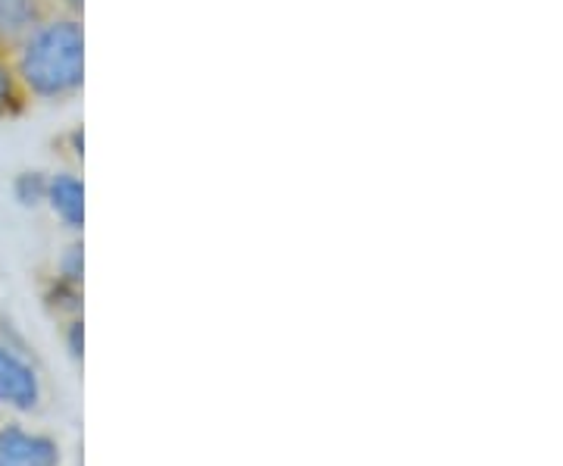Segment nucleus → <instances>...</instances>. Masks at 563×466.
<instances>
[{
	"mask_svg": "<svg viewBox=\"0 0 563 466\" xmlns=\"http://www.w3.org/2000/svg\"><path fill=\"white\" fill-rule=\"evenodd\" d=\"M13 66L32 103H69L85 88L81 16L54 10L13 54Z\"/></svg>",
	"mask_w": 563,
	"mask_h": 466,
	"instance_id": "1",
	"label": "nucleus"
},
{
	"mask_svg": "<svg viewBox=\"0 0 563 466\" xmlns=\"http://www.w3.org/2000/svg\"><path fill=\"white\" fill-rule=\"evenodd\" d=\"M44 401V382L29 347L10 323H0V407L35 413Z\"/></svg>",
	"mask_w": 563,
	"mask_h": 466,
	"instance_id": "2",
	"label": "nucleus"
},
{
	"mask_svg": "<svg viewBox=\"0 0 563 466\" xmlns=\"http://www.w3.org/2000/svg\"><path fill=\"white\" fill-rule=\"evenodd\" d=\"M0 466H60V445L20 423L0 426Z\"/></svg>",
	"mask_w": 563,
	"mask_h": 466,
	"instance_id": "3",
	"label": "nucleus"
},
{
	"mask_svg": "<svg viewBox=\"0 0 563 466\" xmlns=\"http://www.w3.org/2000/svg\"><path fill=\"white\" fill-rule=\"evenodd\" d=\"M51 13L54 0H0V54L13 57Z\"/></svg>",
	"mask_w": 563,
	"mask_h": 466,
	"instance_id": "4",
	"label": "nucleus"
},
{
	"mask_svg": "<svg viewBox=\"0 0 563 466\" xmlns=\"http://www.w3.org/2000/svg\"><path fill=\"white\" fill-rule=\"evenodd\" d=\"M44 207L69 232H81L85 229V185H81V176L76 169H57V173H51Z\"/></svg>",
	"mask_w": 563,
	"mask_h": 466,
	"instance_id": "5",
	"label": "nucleus"
},
{
	"mask_svg": "<svg viewBox=\"0 0 563 466\" xmlns=\"http://www.w3.org/2000/svg\"><path fill=\"white\" fill-rule=\"evenodd\" d=\"M29 107H32V101L22 88L20 76H16L13 57L0 54V122L20 120Z\"/></svg>",
	"mask_w": 563,
	"mask_h": 466,
	"instance_id": "6",
	"label": "nucleus"
},
{
	"mask_svg": "<svg viewBox=\"0 0 563 466\" xmlns=\"http://www.w3.org/2000/svg\"><path fill=\"white\" fill-rule=\"evenodd\" d=\"M44 307L54 313V317H63V320H73V317H81V285L63 282V279H51L47 288H44Z\"/></svg>",
	"mask_w": 563,
	"mask_h": 466,
	"instance_id": "7",
	"label": "nucleus"
},
{
	"mask_svg": "<svg viewBox=\"0 0 563 466\" xmlns=\"http://www.w3.org/2000/svg\"><path fill=\"white\" fill-rule=\"evenodd\" d=\"M47 179H51V173H44V169H22L20 176L13 179V198L25 210H38V207H44V198H47Z\"/></svg>",
	"mask_w": 563,
	"mask_h": 466,
	"instance_id": "8",
	"label": "nucleus"
},
{
	"mask_svg": "<svg viewBox=\"0 0 563 466\" xmlns=\"http://www.w3.org/2000/svg\"><path fill=\"white\" fill-rule=\"evenodd\" d=\"M54 276L63 279V282L81 285V279H85V247H81L79 238L63 247V254L57 257V269H54Z\"/></svg>",
	"mask_w": 563,
	"mask_h": 466,
	"instance_id": "9",
	"label": "nucleus"
},
{
	"mask_svg": "<svg viewBox=\"0 0 563 466\" xmlns=\"http://www.w3.org/2000/svg\"><path fill=\"white\" fill-rule=\"evenodd\" d=\"M57 147L63 151V157L73 163V166H79L85 160V129L81 125H73L69 132H63L60 138H57Z\"/></svg>",
	"mask_w": 563,
	"mask_h": 466,
	"instance_id": "10",
	"label": "nucleus"
},
{
	"mask_svg": "<svg viewBox=\"0 0 563 466\" xmlns=\"http://www.w3.org/2000/svg\"><path fill=\"white\" fill-rule=\"evenodd\" d=\"M63 342H66L69 357H73L76 364H81V347H85V329H81V317L66 320V325H63Z\"/></svg>",
	"mask_w": 563,
	"mask_h": 466,
	"instance_id": "11",
	"label": "nucleus"
},
{
	"mask_svg": "<svg viewBox=\"0 0 563 466\" xmlns=\"http://www.w3.org/2000/svg\"><path fill=\"white\" fill-rule=\"evenodd\" d=\"M54 10L69 13V16H81V10H85V0H54Z\"/></svg>",
	"mask_w": 563,
	"mask_h": 466,
	"instance_id": "12",
	"label": "nucleus"
}]
</instances>
